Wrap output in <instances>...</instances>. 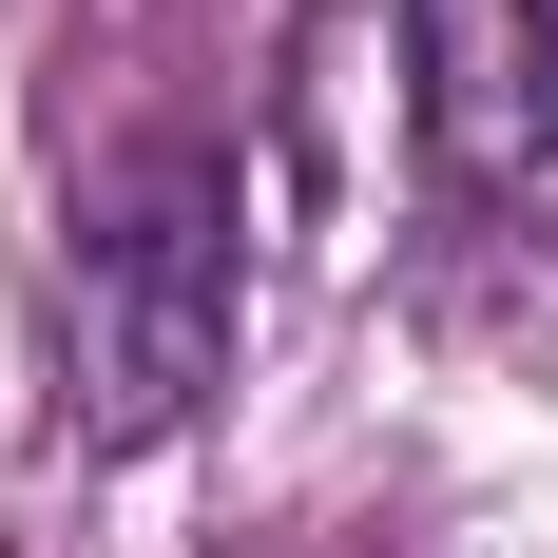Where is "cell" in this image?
<instances>
[{
    "instance_id": "obj_1",
    "label": "cell",
    "mask_w": 558,
    "mask_h": 558,
    "mask_svg": "<svg viewBox=\"0 0 558 558\" xmlns=\"http://www.w3.org/2000/svg\"><path fill=\"white\" fill-rule=\"evenodd\" d=\"M58 366H77V424H97V444H173V424L231 386V155L155 135V155H116L97 193H77Z\"/></svg>"
},
{
    "instance_id": "obj_2",
    "label": "cell",
    "mask_w": 558,
    "mask_h": 558,
    "mask_svg": "<svg viewBox=\"0 0 558 558\" xmlns=\"http://www.w3.org/2000/svg\"><path fill=\"white\" fill-rule=\"evenodd\" d=\"M404 77H424V135L462 173L558 155V0H404Z\"/></svg>"
}]
</instances>
